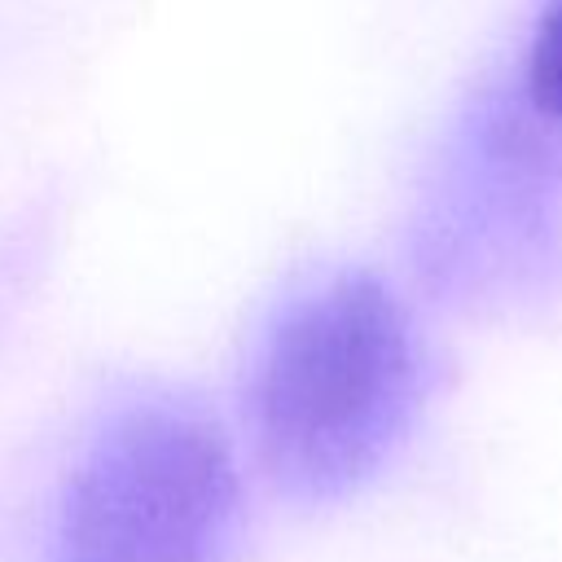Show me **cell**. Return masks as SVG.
Returning a JSON list of instances; mask_svg holds the SVG:
<instances>
[{
  "mask_svg": "<svg viewBox=\"0 0 562 562\" xmlns=\"http://www.w3.org/2000/svg\"><path fill=\"white\" fill-rule=\"evenodd\" d=\"M413 378V334L386 285L338 277L303 299L255 382V426L272 474L307 496L364 479L408 417Z\"/></svg>",
  "mask_w": 562,
  "mask_h": 562,
  "instance_id": "6da1fadb",
  "label": "cell"
},
{
  "mask_svg": "<svg viewBox=\"0 0 562 562\" xmlns=\"http://www.w3.org/2000/svg\"><path fill=\"white\" fill-rule=\"evenodd\" d=\"M237 505L233 457L211 422L145 408L79 465L57 562H211Z\"/></svg>",
  "mask_w": 562,
  "mask_h": 562,
  "instance_id": "7a4b0ae2",
  "label": "cell"
},
{
  "mask_svg": "<svg viewBox=\"0 0 562 562\" xmlns=\"http://www.w3.org/2000/svg\"><path fill=\"white\" fill-rule=\"evenodd\" d=\"M527 97L544 119L562 123V0H549L536 22L527 48Z\"/></svg>",
  "mask_w": 562,
  "mask_h": 562,
  "instance_id": "3957f363",
  "label": "cell"
}]
</instances>
